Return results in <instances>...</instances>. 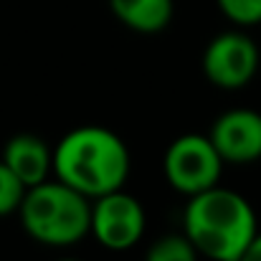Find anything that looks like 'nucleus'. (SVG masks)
I'll use <instances>...</instances> for the list:
<instances>
[{
  "label": "nucleus",
  "instance_id": "5",
  "mask_svg": "<svg viewBox=\"0 0 261 261\" xmlns=\"http://www.w3.org/2000/svg\"><path fill=\"white\" fill-rule=\"evenodd\" d=\"M259 66V46L244 31H223L203 51V74L218 89H244Z\"/></svg>",
  "mask_w": 261,
  "mask_h": 261
},
{
  "label": "nucleus",
  "instance_id": "6",
  "mask_svg": "<svg viewBox=\"0 0 261 261\" xmlns=\"http://www.w3.org/2000/svg\"><path fill=\"white\" fill-rule=\"evenodd\" d=\"M89 233L109 251L132 249L145 233V208L142 203L119 190L99 195L91 200V226Z\"/></svg>",
  "mask_w": 261,
  "mask_h": 261
},
{
  "label": "nucleus",
  "instance_id": "8",
  "mask_svg": "<svg viewBox=\"0 0 261 261\" xmlns=\"http://www.w3.org/2000/svg\"><path fill=\"white\" fill-rule=\"evenodd\" d=\"M0 160L13 170V175L25 188H33V185L48 180V175H51V147L33 132L13 135L5 142Z\"/></svg>",
  "mask_w": 261,
  "mask_h": 261
},
{
  "label": "nucleus",
  "instance_id": "10",
  "mask_svg": "<svg viewBox=\"0 0 261 261\" xmlns=\"http://www.w3.org/2000/svg\"><path fill=\"white\" fill-rule=\"evenodd\" d=\"M145 261H198V251L185 233H168L150 246Z\"/></svg>",
  "mask_w": 261,
  "mask_h": 261
},
{
  "label": "nucleus",
  "instance_id": "3",
  "mask_svg": "<svg viewBox=\"0 0 261 261\" xmlns=\"http://www.w3.org/2000/svg\"><path fill=\"white\" fill-rule=\"evenodd\" d=\"M18 213L33 241L59 249L79 244L91 226V200L61 180H43L28 188Z\"/></svg>",
  "mask_w": 261,
  "mask_h": 261
},
{
  "label": "nucleus",
  "instance_id": "13",
  "mask_svg": "<svg viewBox=\"0 0 261 261\" xmlns=\"http://www.w3.org/2000/svg\"><path fill=\"white\" fill-rule=\"evenodd\" d=\"M239 261H261V231L254 233V239L249 241V246L244 249V254L239 256Z\"/></svg>",
  "mask_w": 261,
  "mask_h": 261
},
{
  "label": "nucleus",
  "instance_id": "14",
  "mask_svg": "<svg viewBox=\"0 0 261 261\" xmlns=\"http://www.w3.org/2000/svg\"><path fill=\"white\" fill-rule=\"evenodd\" d=\"M59 261H79V259H59Z\"/></svg>",
  "mask_w": 261,
  "mask_h": 261
},
{
  "label": "nucleus",
  "instance_id": "9",
  "mask_svg": "<svg viewBox=\"0 0 261 261\" xmlns=\"http://www.w3.org/2000/svg\"><path fill=\"white\" fill-rule=\"evenodd\" d=\"M109 8L122 25L142 36L165 31L175 15L173 0H109Z\"/></svg>",
  "mask_w": 261,
  "mask_h": 261
},
{
  "label": "nucleus",
  "instance_id": "7",
  "mask_svg": "<svg viewBox=\"0 0 261 261\" xmlns=\"http://www.w3.org/2000/svg\"><path fill=\"white\" fill-rule=\"evenodd\" d=\"M208 140L223 163L249 165L261 160V112L249 107H233L216 117Z\"/></svg>",
  "mask_w": 261,
  "mask_h": 261
},
{
  "label": "nucleus",
  "instance_id": "2",
  "mask_svg": "<svg viewBox=\"0 0 261 261\" xmlns=\"http://www.w3.org/2000/svg\"><path fill=\"white\" fill-rule=\"evenodd\" d=\"M259 231L251 203L228 188L213 185L190 195L182 211V233L198 256L211 261H239Z\"/></svg>",
  "mask_w": 261,
  "mask_h": 261
},
{
  "label": "nucleus",
  "instance_id": "4",
  "mask_svg": "<svg viewBox=\"0 0 261 261\" xmlns=\"http://www.w3.org/2000/svg\"><path fill=\"white\" fill-rule=\"evenodd\" d=\"M223 160L208 135H180L170 142L163 158V173L170 188L182 195L203 193L221 182Z\"/></svg>",
  "mask_w": 261,
  "mask_h": 261
},
{
  "label": "nucleus",
  "instance_id": "1",
  "mask_svg": "<svg viewBox=\"0 0 261 261\" xmlns=\"http://www.w3.org/2000/svg\"><path fill=\"white\" fill-rule=\"evenodd\" d=\"M132 158L124 140L99 124H84L61 137L51 152V173L89 200L124 188Z\"/></svg>",
  "mask_w": 261,
  "mask_h": 261
},
{
  "label": "nucleus",
  "instance_id": "11",
  "mask_svg": "<svg viewBox=\"0 0 261 261\" xmlns=\"http://www.w3.org/2000/svg\"><path fill=\"white\" fill-rule=\"evenodd\" d=\"M25 190H28V188H25V185L13 175V170L0 160V218H3V216H10V213H18Z\"/></svg>",
  "mask_w": 261,
  "mask_h": 261
},
{
  "label": "nucleus",
  "instance_id": "12",
  "mask_svg": "<svg viewBox=\"0 0 261 261\" xmlns=\"http://www.w3.org/2000/svg\"><path fill=\"white\" fill-rule=\"evenodd\" d=\"M221 13L239 28L261 23V0H216Z\"/></svg>",
  "mask_w": 261,
  "mask_h": 261
}]
</instances>
